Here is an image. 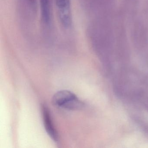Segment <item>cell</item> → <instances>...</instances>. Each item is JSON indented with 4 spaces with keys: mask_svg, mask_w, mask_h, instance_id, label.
<instances>
[{
    "mask_svg": "<svg viewBox=\"0 0 148 148\" xmlns=\"http://www.w3.org/2000/svg\"><path fill=\"white\" fill-rule=\"evenodd\" d=\"M53 104L55 106L67 110H80L84 103L73 92L62 90L56 92L52 98Z\"/></svg>",
    "mask_w": 148,
    "mask_h": 148,
    "instance_id": "1",
    "label": "cell"
},
{
    "mask_svg": "<svg viewBox=\"0 0 148 148\" xmlns=\"http://www.w3.org/2000/svg\"><path fill=\"white\" fill-rule=\"evenodd\" d=\"M59 18L62 25L70 27L72 22L71 0H55Z\"/></svg>",
    "mask_w": 148,
    "mask_h": 148,
    "instance_id": "2",
    "label": "cell"
},
{
    "mask_svg": "<svg viewBox=\"0 0 148 148\" xmlns=\"http://www.w3.org/2000/svg\"><path fill=\"white\" fill-rule=\"evenodd\" d=\"M42 111L44 126L47 132L54 142H58V135L54 127L49 111L45 105L42 106Z\"/></svg>",
    "mask_w": 148,
    "mask_h": 148,
    "instance_id": "3",
    "label": "cell"
},
{
    "mask_svg": "<svg viewBox=\"0 0 148 148\" xmlns=\"http://www.w3.org/2000/svg\"><path fill=\"white\" fill-rule=\"evenodd\" d=\"M42 21L48 25L51 20V0H40Z\"/></svg>",
    "mask_w": 148,
    "mask_h": 148,
    "instance_id": "4",
    "label": "cell"
},
{
    "mask_svg": "<svg viewBox=\"0 0 148 148\" xmlns=\"http://www.w3.org/2000/svg\"><path fill=\"white\" fill-rule=\"evenodd\" d=\"M27 1L31 5L32 7L35 8V7H36V1L37 0H27Z\"/></svg>",
    "mask_w": 148,
    "mask_h": 148,
    "instance_id": "5",
    "label": "cell"
},
{
    "mask_svg": "<svg viewBox=\"0 0 148 148\" xmlns=\"http://www.w3.org/2000/svg\"><path fill=\"white\" fill-rule=\"evenodd\" d=\"M143 130L145 133L148 134V125H146L143 127Z\"/></svg>",
    "mask_w": 148,
    "mask_h": 148,
    "instance_id": "6",
    "label": "cell"
},
{
    "mask_svg": "<svg viewBox=\"0 0 148 148\" xmlns=\"http://www.w3.org/2000/svg\"><path fill=\"white\" fill-rule=\"evenodd\" d=\"M147 109H148V106H147Z\"/></svg>",
    "mask_w": 148,
    "mask_h": 148,
    "instance_id": "7",
    "label": "cell"
}]
</instances>
